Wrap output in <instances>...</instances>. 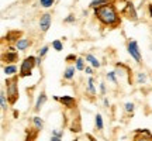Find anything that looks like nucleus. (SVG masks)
Wrapping results in <instances>:
<instances>
[{
    "label": "nucleus",
    "instance_id": "obj_1",
    "mask_svg": "<svg viewBox=\"0 0 152 141\" xmlns=\"http://www.w3.org/2000/svg\"><path fill=\"white\" fill-rule=\"evenodd\" d=\"M94 14H96L99 21L102 24H104V26L114 27V26H117L120 23V17L117 14V10L111 4H106V6L94 9Z\"/></svg>",
    "mask_w": 152,
    "mask_h": 141
},
{
    "label": "nucleus",
    "instance_id": "obj_2",
    "mask_svg": "<svg viewBox=\"0 0 152 141\" xmlns=\"http://www.w3.org/2000/svg\"><path fill=\"white\" fill-rule=\"evenodd\" d=\"M18 78L17 76H13V78H9L6 81V90H7V99H9V103L14 104L17 102V99L20 96L18 93Z\"/></svg>",
    "mask_w": 152,
    "mask_h": 141
},
{
    "label": "nucleus",
    "instance_id": "obj_3",
    "mask_svg": "<svg viewBox=\"0 0 152 141\" xmlns=\"http://www.w3.org/2000/svg\"><path fill=\"white\" fill-rule=\"evenodd\" d=\"M37 66V58L30 55L27 58H24V61L21 62V66H20V78H27V76H31L33 73V69Z\"/></svg>",
    "mask_w": 152,
    "mask_h": 141
},
{
    "label": "nucleus",
    "instance_id": "obj_4",
    "mask_svg": "<svg viewBox=\"0 0 152 141\" xmlns=\"http://www.w3.org/2000/svg\"><path fill=\"white\" fill-rule=\"evenodd\" d=\"M127 51H128V54L135 59V62L140 64L142 61L141 52H140V48H138V43H137L135 40H130V41L127 43Z\"/></svg>",
    "mask_w": 152,
    "mask_h": 141
},
{
    "label": "nucleus",
    "instance_id": "obj_5",
    "mask_svg": "<svg viewBox=\"0 0 152 141\" xmlns=\"http://www.w3.org/2000/svg\"><path fill=\"white\" fill-rule=\"evenodd\" d=\"M51 20H52V16H51L49 13H44V14H41L38 24H39V30H41L42 33H47V31L49 30V26H51Z\"/></svg>",
    "mask_w": 152,
    "mask_h": 141
},
{
    "label": "nucleus",
    "instance_id": "obj_6",
    "mask_svg": "<svg viewBox=\"0 0 152 141\" xmlns=\"http://www.w3.org/2000/svg\"><path fill=\"white\" fill-rule=\"evenodd\" d=\"M54 99L56 102H61V103L68 109H73L76 106V100H75V98H72V96H62V98L54 96Z\"/></svg>",
    "mask_w": 152,
    "mask_h": 141
},
{
    "label": "nucleus",
    "instance_id": "obj_7",
    "mask_svg": "<svg viewBox=\"0 0 152 141\" xmlns=\"http://www.w3.org/2000/svg\"><path fill=\"white\" fill-rule=\"evenodd\" d=\"M132 141H152V134L149 130L144 129V130H137V134Z\"/></svg>",
    "mask_w": 152,
    "mask_h": 141
},
{
    "label": "nucleus",
    "instance_id": "obj_8",
    "mask_svg": "<svg viewBox=\"0 0 152 141\" xmlns=\"http://www.w3.org/2000/svg\"><path fill=\"white\" fill-rule=\"evenodd\" d=\"M18 58V54H16L14 51H9V52H4V54L1 55V59L3 62H7V65H11V64H14Z\"/></svg>",
    "mask_w": 152,
    "mask_h": 141
},
{
    "label": "nucleus",
    "instance_id": "obj_9",
    "mask_svg": "<svg viewBox=\"0 0 152 141\" xmlns=\"http://www.w3.org/2000/svg\"><path fill=\"white\" fill-rule=\"evenodd\" d=\"M45 103H47V95H45V92H41L39 95H38V98H37V103H35L34 112H39L41 107H42Z\"/></svg>",
    "mask_w": 152,
    "mask_h": 141
},
{
    "label": "nucleus",
    "instance_id": "obj_10",
    "mask_svg": "<svg viewBox=\"0 0 152 141\" xmlns=\"http://www.w3.org/2000/svg\"><path fill=\"white\" fill-rule=\"evenodd\" d=\"M76 66H72V65H68L66 66V69L64 70V79L66 81H72L73 78H75V72H76Z\"/></svg>",
    "mask_w": 152,
    "mask_h": 141
},
{
    "label": "nucleus",
    "instance_id": "obj_11",
    "mask_svg": "<svg viewBox=\"0 0 152 141\" xmlns=\"http://www.w3.org/2000/svg\"><path fill=\"white\" fill-rule=\"evenodd\" d=\"M31 45V41L30 40H27V38H18V41L16 43V48L18 49V51H26V49L28 48Z\"/></svg>",
    "mask_w": 152,
    "mask_h": 141
},
{
    "label": "nucleus",
    "instance_id": "obj_12",
    "mask_svg": "<svg viewBox=\"0 0 152 141\" xmlns=\"http://www.w3.org/2000/svg\"><path fill=\"white\" fill-rule=\"evenodd\" d=\"M86 92L90 95V96H94L96 93H97V89L94 87V78H89L87 79V87H86Z\"/></svg>",
    "mask_w": 152,
    "mask_h": 141
},
{
    "label": "nucleus",
    "instance_id": "obj_13",
    "mask_svg": "<svg viewBox=\"0 0 152 141\" xmlns=\"http://www.w3.org/2000/svg\"><path fill=\"white\" fill-rule=\"evenodd\" d=\"M0 106H1V110L3 112H7V106H9V100L6 98V92L1 90L0 92Z\"/></svg>",
    "mask_w": 152,
    "mask_h": 141
},
{
    "label": "nucleus",
    "instance_id": "obj_14",
    "mask_svg": "<svg viewBox=\"0 0 152 141\" xmlns=\"http://www.w3.org/2000/svg\"><path fill=\"white\" fill-rule=\"evenodd\" d=\"M124 13H127L130 18L137 20V13H135V9H134V6L132 4H127V7L124 9Z\"/></svg>",
    "mask_w": 152,
    "mask_h": 141
},
{
    "label": "nucleus",
    "instance_id": "obj_15",
    "mask_svg": "<svg viewBox=\"0 0 152 141\" xmlns=\"http://www.w3.org/2000/svg\"><path fill=\"white\" fill-rule=\"evenodd\" d=\"M86 61L92 64L93 68H100V61H99L97 58H94L92 54H87V55H86Z\"/></svg>",
    "mask_w": 152,
    "mask_h": 141
},
{
    "label": "nucleus",
    "instance_id": "obj_16",
    "mask_svg": "<svg viewBox=\"0 0 152 141\" xmlns=\"http://www.w3.org/2000/svg\"><path fill=\"white\" fill-rule=\"evenodd\" d=\"M109 4V0H93L92 3L89 4L90 9H97V7H102V6Z\"/></svg>",
    "mask_w": 152,
    "mask_h": 141
},
{
    "label": "nucleus",
    "instance_id": "obj_17",
    "mask_svg": "<svg viewBox=\"0 0 152 141\" xmlns=\"http://www.w3.org/2000/svg\"><path fill=\"white\" fill-rule=\"evenodd\" d=\"M33 124L35 127V130L37 131H41L44 129V120L41 117H34L33 119Z\"/></svg>",
    "mask_w": 152,
    "mask_h": 141
},
{
    "label": "nucleus",
    "instance_id": "obj_18",
    "mask_svg": "<svg viewBox=\"0 0 152 141\" xmlns=\"http://www.w3.org/2000/svg\"><path fill=\"white\" fill-rule=\"evenodd\" d=\"M94 121H96V129L97 130H103L104 129V124H103V117H102V114L97 113L96 114V117H94Z\"/></svg>",
    "mask_w": 152,
    "mask_h": 141
},
{
    "label": "nucleus",
    "instance_id": "obj_19",
    "mask_svg": "<svg viewBox=\"0 0 152 141\" xmlns=\"http://www.w3.org/2000/svg\"><path fill=\"white\" fill-rule=\"evenodd\" d=\"M17 72V66L16 65H6L4 66V73L6 75H14Z\"/></svg>",
    "mask_w": 152,
    "mask_h": 141
},
{
    "label": "nucleus",
    "instance_id": "obj_20",
    "mask_svg": "<svg viewBox=\"0 0 152 141\" xmlns=\"http://www.w3.org/2000/svg\"><path fill=\"white\" fill-rule=\"evenodd\" d=\"M107 79H109L110 82H113L114 85H117V83H118V81H117V73H115V70H110V72H107Z\"/></svg>",
    "mask_w": 152,
    "mask_h": 141
},
{
    "label": "nucleus",
    "instance_id": "obj_21",
    "mask_svg": "<svg viewBox=\"0 0 152 141\" xmlns=\"http://www.w3.org/2000/svg\"><path fill=\"white\" fill-rule=\"evenodd\" d=\"M76 69L77 70H85V59L82 58V57H77V59H76Z\"/></svg>",
    "mask_w": 152,
    "mask_h": 141
},
{
    "label": "nucleus",
    "instance_id": "obj_22",
    "mask_svg": "<svg viewBox=\"0 0 152 141\" xmlns=\"http://www.w3.org/2000/svg\"><path fill=\"white\" fill-rule=\"evenodd\" d=\"M137 82H138L140 85L145 83V82H147V73H145V72H138V73H137Z\"/></svg>",
    "mask_w": 152,
    "mask_h": 141
},
{
    "label": "nucleus",
    "instance_id": "obj_23",
    "mask_svg": "<svg viewBox=\"0 0 152 141\" xmlns=\"http://www.w3.org/2000/svg\"><path fill=\"white\" fill-rule=\"evenodd\" d=\"M54 3H55V0H39V4H41V7H44V9L52 7Z\"/></svg>",
    "mask_w": 152,
    "mask_h": 141
},
{
    "label": "nucleus",
    "instance_id": "obj_24",
    "mask_svg": "<svg viewBox=\"0 0 152 141\" xmlns=\"http://www.w3.org/2000/svg\"><path fill=\"white\" fill-rule=\"evenodd\" d=\"M48 45H44V47H41V48L38 49V57H41V58H44L45 55H47V52H48Z\"/></svg>",
    "mask_w": 152,
    "mask_h": 141
},
{
    "label": "nucleus",
    "instance_id": "obj_25",
    "mask_svg": "<svg viewBox=\"0 0 152 141\" xmlns=\"http://www.w3.org/2000/svg\"><path fill=\"white\" fill-rule=\"evenodd\" d=\"M52 47H54L56 51H62V48H64V45H62V43H61L59 40H55V41H52Z\"/></svg>",
    "mask_w": 152,
    "mask_h": 141
},
{
    "label": "nucleus",
    "instance_id": "obj_26",
    "mask_svg": "<svg viewBox=\"0 0 152 141\" xmlns=\"http://www.w3.org/2000/svg\"><path fill=\"white\" fill-rule=\"evenodd\" d=\"M134 103H131V102H128V103H125V106H124V109H125V112L127 113H132L134 112Z\"/></svg>",
    "mask_w": 152,
    "mask_h": 141
},
{
    "label": "nucleus",
    "instance_id": "obj_27",
    "mask_svg": "<svg viewBox=\"0 0 152 141\" xmlns=\"http://www.w3.org/2000/svg\"><path fill=\"white\" fill-rule=\"evenodd\" d=\"M75 20H76V18H75V14H69L68 17H65V20H64V21L69 24V23H75Z\"/></svg>",
    "mask_w": 152,
    "mask_h": 141
},
{
    "label": "nucleus",
    "instance_id": "obj_28",
    "mask_svg": "<svg viewBox=\"0 0 152 141\" xmlns=\"http://www.w3.org/2000/svg\"><path fill=\"white\" fill-rule=\"evenodd\" d=\"M52 136L62 138V137H64V131H62V130H52Z\"/></svg>",
    "mask_w": 152,
    "mask_h": 141
},
{
    "label": "nucleus",
    "instance_id": "obj_29",
    "mask_svg": "<svg viewBox=\"0 0 152 141\" xmlns=\"http://www.w3.org/2000/svg\"><path fill=\"white\" fill-rule=\"evenodd\" d=\"M77 59V57H75V54H71V55H68L66 57V62H72V61H76Z\"/></svg>",
    "mask_w": 152,
    "mask_h": 141
},
{
    "label": "nucleus",
    "instance_id": "obj_30",
    "mask_svg": "<svg viewBox=\"0 0 152 141\" xmlns=\"http://www.w3.org/2000/svg\"><path fill=\"white\" fill-rule=\"evenodd\" d=\"M106 90H107V89H106L104 82H100V93H102V95H104V93H106Z\"/></svg>",
    "mask_w": 152,
    "mask_h": 141
},
{
    "label": "nucleus",
    "instance_id": "obj_31",
    "mask_svg": "<svg viewBox=\"0 0 152 141\" xmlns=\"http://www.w3.org/2000/svg\"><path fill=\"white\" fill-rule=\"evenodd\" d=\"M85 72H86L87 75H92V73H93V69L90 68V66H86V68H85Z\"/></svg>",
    "mask_w": 152,
    "mask_h": 141
},
{
    "label": "nucleus",
    "instance_id": "obj_32",
    "mask_svg": "<svg viewBox=\"0 0 152 141\" xmlns=\"http://www.w3.org/2000/svg\"><path fill=\"white\" fill-rule=\"evenodd\" d=\"M103 104H104V106H106V107H109V106H110L109 99H106V98H104V99H103Z\"/></svg>",
    "mask_w": 152,
    "mask_h": 141
},
{
    "label": "nucleus",
    "instance_id": "obj_33",
    "mask_svg": "<svg viewBox=\"0 0 152 141\" xmlns=\"http://www.w3.org/2000/svg\"><path fill=\"white\" fill-rule=\"evenodd\" d=\"M51 141H62V138H59V137H55V136H51Z\"/></svg>",
    "mask_w": 152,
    "mask_h": 141
},
{
    "label": "nucleus",
    "instance_id": "obj_34",
    "mask_svg": "<svg viewBox=\"0 0 152 141\" xmlns=\"http://www.w3.org/2000/svg\"><path fill=\"white\" fill-rule=\"evenodd\" d=\"M41 62H42V58H41V57H37V66L41 65Z\"/></svg>",
    "mask_w": 152,
    "mask_h": 141
},
{
    "label": "nucleus",
    "instance_id": "obj_35",
    "mask_svg": "<svg viewBox=\"0 0 152 141\" xmlns=\"http://www.w3.org/2000/svg\"><path fill=\"white\" fill-rule=\"evenodd\" d=\"M148 9H149V16L152 17V3H151V4H149V7H148Z\"/></svg>",
    "mask_w": 152,
    "mask_h": 141
},
{
    "label": "nucleus",
    "instance_id": "obj_36",
    "mask_svg": "<svg viewBox=\"0 0 152 141\" xmlns=\"http://www.w3.org/2000/svg\"><path fill=\"white\" fill-rule=\"evenodd\" d=\"M89 140H90V141H97L94 137H92V136H89Z\"/></svg>",
    "mask_w": 152,
    "mask_h": 141
},
{
    "label": "nucleus",
    "instance_id": "obj_37",
    "mask_svg": "<svg viewBox=\"0 0 152 141\" xmlns=\"http://www.w3.org/2000/svg\"><path fill=\"white\" fill-rule=\"evenodd\" d=\"M151 49H152V45H151Z\"/></svg>",
    "mask_w": 152,
    "mask_h": 141
},
{
    "label": "nucleus",
    "instance_id": "obj_38",
    "mask_svg": "<svg viewBox=\"0 0 152 141\" xmlns=\"http://www.w3.org/2000/svg\"><path fill=\"white\" fill-rule=\"evenodd\" d=\"M75 141H77V140H75Z\"/></svg>",
    "mask_w": 152,
    "mask_h": 141
}]
</instances>
